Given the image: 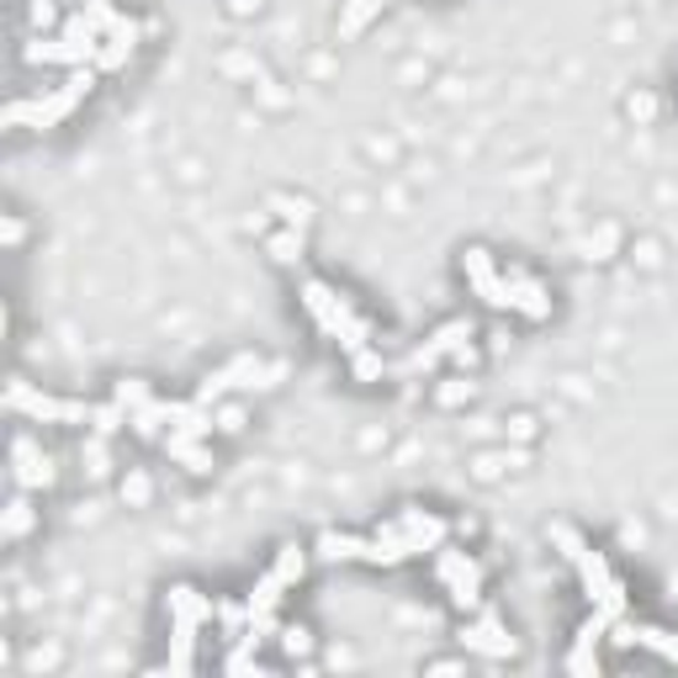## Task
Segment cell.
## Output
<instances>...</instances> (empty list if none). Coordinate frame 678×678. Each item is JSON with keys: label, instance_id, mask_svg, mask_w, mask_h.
<instances>
[{"label": "cell", "instance_id": "8fae6325", "mask_svg": "<svg viewBox=\"0 0 678 678\" xmlns=\"http://www.w3.org/2000/svg\"><path fill=\"white\" fill-rule=\"evenodd\" d=\"M165 610H170V625H212V615H218V604L191 583H176L165 593Z\"/></svg>", "mask_w": 678, "mask_h": 678}, {"label": "cell", "instance_id": "30bf717a", "mask_svg": "<svg viewBox=\"0 0 678 678\" xmlns=\"http://www.w3.org/2000/svg\"><path fill=\"white\" fill-rule=\"evenodd\" d=\"M462 345H473V324H467V319H451V324H441L409 355V371H430V366H441L445 355H456Z\"/></svg>", "mask_w": 678, "mask_h": 678}, {"label": "cell", "instance_id": "5b68a950", "mask_svg": "<svg viewBox=\"0 0 678 678\" xmlns=\"http://www.w3.org/2000/svg\"><path fill=\"white\" fill-rule=\"evenodd\" d=\"M11 413H27V419H43V424H90V403L80 398H48V392H32L22 377L11 382Z\"/></svg>", "mask_w": 678, "mask_h": 678}, {"label": "cell", "instance_id": "7402d4cb", "mask_svg": "<svg viewBox=\"0 0 678 678\" xmlns=\"http://www.w3.org/2000/svg\"><path fill=\"white\" fill-rule=\"evenodd\" d=\"M122 499L133 503V509H144V503L154 499V477H148V473H127V477H122Z\"/></svg>", "mask_w": 678, "mask_h": 678}, {"label": "cell", "instance_id": "7a4b0ae2", "mask_svg": "<svg viewBox=\"0 0 678 678\" xmlns=\"http://www.w3.org/2000/svg\"><path fill=\"white\" fill-rule=\"evenodd\" d=\"M302 313L324 329L329 340H340V351H345V355H355V351H366V345H371V324L355 313L351 297L334 292L329 281H302Z\"/></svg>", "mask_w": 678, "mask_h": 678}, {"label": "cell", "instance_id": "52a82bcc", "mask_svg": "<svg viewBox=\"0 0 678 678\" xmlns=\"http://www.w3.org/2000/svg\"><path fill=\"white\" fill-rule=\"evenodd\" d=\"M503 281H509V313H520L531 324L552 319V292L541 287V276H531L525 266H503Z\"/></svg>", "mask_w": 678, "mask_h": 678}, {"label": "cell", "instance_id": "ac0fdd59", "mask_svg": "<svg viewBox=\"0 0 678 678\" xmlns=\"http://www.w3.org/2000/svg\"><path fill=\"white\" fill-rule=\"evenodd\" d=\"M276 642H281L287 657H302V652H313V631L302 620H287V625H276Z\"/></svg>", "mask_w": 678, "mask_h": 678}, {"label": "cell", "instance_id": "ffe728a7", "mask_svg": "<svg viewBox=\"0 0 678 678\" xmlns=\"http://www.w3.org/2000/svg\"><path fill=\"white\" fill-rule=\"evenodd\" d=\"M473 392L477 387L467 382V377H445V382L435 387V403H441V409H462V403H473Z\"/></svg>", "mask_w": 678, "mask_h": 678}, {"label": "cell", "instance_id": "5bb4252c", "mask_svg": "<svg viewBox=\"0 0 678 678\" xmlns=\"http://www.w3.org/2000/svg\"><path fill=\"white\" fill-rule=\"evenodd\" d=\"M270 573L287 583V589H297L302 583V573H308V546H297V541H287L281 552H276V562H270Z\"/></svg>", "mask_w": 678, "mask_h": 678}, {"label": "cell", "instance_id": "2e32d148", "mask_svg": "<svg viewBox=\"0 0 678 678\" xmlns=\"http://www.w3.org/2000/svg\"><path fill=\"white\" fill-rule=\"evenodd\" d=\"M270 260L276 266H302V249H308V238H302V229H281V234H270Z\"/></svg>", "mask_w": 678, "mask_h": 678}, {"label": "cell", "instance_id": "9c48e42d", "mask_svg": "<svg viewBox=\"0 0 678 678\" xmlns=\"http://www.w3.org/2000/svg\"><path fill=\"white\" fill-rule=\"evenodd\" d=\"M462 642L473 652H482V657H514V647H520L514 631H509L493 610H477V615L467 620V631H462Z\"/></svg>", "mask_w": 678, "mask_h": 678}, {"label": "cell", "instance_id": "3957f363", "mask_svg": "<svg viewBox=\"0 0 678 678\" xmlns=\"http://www.w3.org/2000/svg\"><path fill=\"white\" fill-rule=\"evenodd\" d=\"M90 90H96V69H75L64 86H54L48 96H37V101H11V112H5V127H22V122H32V127H54V122H64L80 101H86Z\"/></svg>", "mask_w": 678, "mask_h": 678}, {"label": "cell", "instance_id": "603a6c76", "mask_svg": "<svg viewBox=\"0 0 678 678\" xmlns=\"http://www.w3.org/2000/svg\"><path fill=\"white\" fill-rule=\"evenodd\" d=\"M615 244H620L615 229H599V234L589 238V255H593V260H610V249H615Z\"/></svg>", "mask_w": 678, "mask_h": 678}, {"label": "cell", "instance_id": "44dd1931", "mask_svg": "<svg viewBox=\"0 0 678 678\" xmlns=\"http://www.w3.org/2000/svg\"><path fill=\"white\" fill-rule=\"evenodd\" d=\"M351 371L360 377V382H382V371H387V366H382V355H377L371 345H366V351H355V355H351Z\"/></svg>", "mask_w": 678, "mask_h": 678}, {"label": "cell", "instance_id": "e0dca14e", "mask_svg": "<svg viewBox=\"0 0 678 678\" xmlns=\"http://www.w3.org/2000/svg\"><path fill=\"white\" fill-rule=\"evenodd\" d=\"M154 398H159V392H154V387H148L144 377H122V382L112 387V403H122V409H127V413L148 409V403H154Z\"/></svg>", "mask_w": 678, "mask_h": 678}, {"label": "cell", "instance_id": "6da1fadb", "mask_svg": "<svg viewBox=\"0 0 678 678\" xmlns=\"http://www.w3.org/2000/svg\"><path fill=\"white\" fill-rule=\"evenodd\" d=\"M552 541L562 546V557L578 567V578H583V589H589L593 610H599V615H610V620L625 615V583L610 573V562L599 557L589 541H578V531H573V525H552Z\"/></svg>", "mask_w": 678, "mask_h": 678}, {"label": "cell", "instance_id": "9a60e30c", "mask_svg": "<svg viewBox=\"0 0 678 678\" xmlns=\"http://www.w3.org/2000/svg\"><path fill=\"white\" fill-rule=\"evenodd\" d=\"M360 552H366V535H351V531H329L319 541V557L324 562H360Z\"/></svg>", "mask_w": 678, "mask_h": 678}, {"label": "cell", "instance_id": "4fadbf2b", "mask_svg": "<svg viewBox=\"0 0 678 678\" xmlns=\"http://www.w3.org/2000/svg\"><path fill=\"white\" fill-rule=\"evenodd\" d=\"M382 5L387 0H351V5L340 11V37H360V32L382 16Z\"/></svg>", "mask_w": 678, "mask_h": 678}, {"label": "cell", "instance_id": "cb8c5ba5", "mask_svg": "<svg viewBox=\"0 0 678 678\" xmlns=\"http://www.w3.org/2000/svg\"><path fill=\"white\" fill-rule=\"evenodd\" d=\"M625 107H631V118H642V122H652V112H657V107H652V96H631Z\"/></svg>", "mask_w": 678, "mask_h": 678}, {"label": "cell", "instance_id": "8992f818", "mask_svg": "<svg viewBox=\"0 0 678 678\" xmlns=\"http://www.w3.org/2000/svg\"><path fill=\"white\" fill-rule=\"evenodd\" d=\"M462 276L473 281V292L488 302V308H499V313H509V281H503V266L482 249V244H473V249H462Z\"/></svg>", "mask_w": 678, "mask_h": 678}, {"label": "cell", "instance_id": "d6986e66", "mask_svg": "<svg viewBox=\"0 0 678 678\" xmlns=\"http://www.w3.org/2000/svg\"><path fill=\"white\" fill-rule=\"evenodd\" d=\"M32 520H37V514H32L27 493H22V488H16V503H11V509H5V541H22V535L32 531Z\"/></svg>", "mask_w": 678, "mask_h": 678}, {"label": "cell", "instance_id": "7c38bea8", "mask_svg": "<svg viewBox=\"0 0 678 678\" xmlns=\"http://www.w3.org/2000/svg\"><path fill=\"white\" fill-rule=\"evenodd\" d=\"M165 451L176 456V462H180V467H186V473H197V477H207V473H212V451H207V441H202V435H186V430H170V435H165Z\"/></svg>", "mask_w": 678, "mask_h": 678}, {"label": "cell", "instance_id": "ba28073f", "mask_svg": "<svg viewBox=\"0 0 678 678\" xmlns=\"http://www.w3.org/2000/svg\"><path fill=\"white\" fill-rule=\"evenodd\" d=\"M11 482H16L22 493H37V488L54 482V456L32 441V435H16V441H11Z\"/></svg>", "mask_w": 678, "mask_h": 678}, {"label": "cell", "instance_id": "277c9868", "mask_svg": "<svg viewBox=\"0 0 678 678\" xmlns=\"http://www.w3.org/2000/svg\"><path fill=\"white\" fill-rule=\"evenodd\" d=\"M435 578L451 589V604H456L462 615H477V610H482V567H477L473 552H462V546L445 541L441 552H435Z\"/></svg>", "mask_w": 678, "mask_h": 678}]
</instances>
